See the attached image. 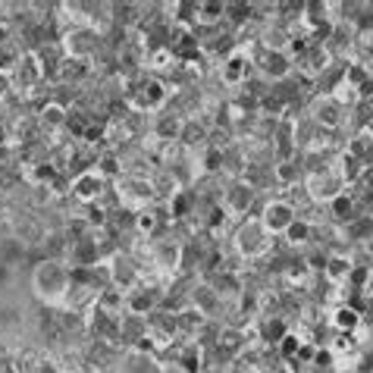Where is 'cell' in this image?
Instances as JSON below:
<instances>
[{"label": "cell", "mask_w": 373, "mask_h": 373, "mask_svg": "<svg viewBox=\"0 0 373 373\" xmlns=\"http://www.w3.org/2000/svg\"><path fill=\"white\" fill-rule=\"evenodd\" d=\"M242 345H245V336L242 333H232V329L220 333V348H226V352H238Z\"/></svg>", "instance_id": "cell-19"}, {"label": "cell", "mask_w": 373, "mask_h": 373, "mask_svg": "<svg viewBox=\"0 0 373 373\" xmlns=\"http://www.w3.org/2000/svg\"><path fill=\"white\" fill-rule=\"evenodd\" d=\"M223 79H226V82H232V85L245 79V57H229V60H226Z\"/></svg>", "instance_id": "cell-16"}, {"label": "cell", "mask_w": 373, "mask_h": 373, "mask_svg": "<svg viewBox=\"0 0 373 373\" xmlns=\"http://www.w3.org/2000/svg\"><path fill=\"white\" fill-rule=\"evenodd\" d=\"M260 66H264L276 82H283L285 75H289V69H292V60L285 54H279V50H273V54H267L264 60H260Z\"/></svg>", "instance_id": "cell-9"}, {"label": "cell", "mask_w": 373, "mask_h": 373, "mask_svg": "<svg viewBox=\"0 0 373 373\" xmlns=\"http://www.w3.org/2000/svg\"><path fill=\"white\" fill-rule=\"evenodd\" d=\"M301 348H305V345H301V339H298V336H295V333H289L283 342H279V352H283L285 358H292V354H295V358H298V352H301Z\"/></svg>", "instance_id": "cell-21"}, {"label": "cell", "mask_w": 373, "mask_h": 373, "mask_svg": "<svg viewBox=\"0 0 373 373\" xmlns=\"http://www.w3.org/2000/svg\"><path fill=\"white\" fill-rule=\"evenodd\" d=\"M135 226L142 236H154L157 232V213L154 211H138L135 213Z\"/></svg>", "instance_id": "cell-17"}, {"label": "cell", "mask_w": 373, "mask_h": 373, "mask_svg": "<svg viewBox=\"0 0 373 373\" xmlns=\"http://www.w3.org/2000/svg\"><path fill=\"white\" fill-rule=\"evenodd\" d=\"M35 289H38L41 298L60 301L63 295H69V289H73V270L63 267L60 260H54V258H44L35 267Z\"/></svg>", "instance_id": "cell-1"}, {"label": "cell", "mask_w": 373, "mask_h": 373, "mask_svg": "<svg viewBox=\"0 0 373 373\" xmlns=\"http://www.w3.org/2000/svg\"><path fill=\"white\" fill-rule=\"evenodd\" d=\"M226 19V3H198V26H217Z\"/></svg>", "instance_id": "cell-13"}, {"label": "cell", "mask_w": 373, "mask_h": 373, "mask_svg": "<svg viewBox=\"0 0 373 373\" xmlns=\"http://www.w3.org/2000/svg\"><path fill=\"white\" fill-rule=\"evenodd\" d=\"M7 41H10V28L0 26V44H7Z\"/></svg>", "instance_id": "cell-24"}, {"label": "cell", "mask_w": 373, "mask_h": 373, "mask_svg": "<svg viewBox=\"0 0 373 373\" xmlns=\"http://www.w3.org/2000/svg\"><path fill=\"white\" fill-rule=\"evenodd\" d=\"M311 195L317 198V201L333 204L339 195H345V191H342V179L336 176V173H317V176H311Z\"/></svg>", "instance_id": "cell-5"}, {"label": "cell", "mask_w": 373, "mask_h": 373, "mask_svg": "<svg viewBox=\"0 0 373 373\" xmlns=\"http://www.w3.org/2000/svg\"><path fill=\"white\" fill-rule=\"evenodd\" d=\"M170 207H173V217H185L191 207V191H179L176 198H170Z\"/></svg>", "instance_id": "cell-18"}, {"label": "cell", "mask_w": 373, "mask_h": 373, "mask_svg": "<svg viewBox=\"0 0 373 373\" xmlns=\"http://www.w3.org/2000/svg\"><path fill=\"white\" fill-rule=\"evenodd\" d=\"M7 283H10V264L0 260V285H7Z\"/></svg>", "instance_id": "cell-23"}, {"label": "cell", "mask_w": 373, "mask_h": 373, "mask_svg": "<svg viewBox=\"0 0 373 373\" xmlns=\"http://www.w3.org/2000/svg\"><path fill=\"white\" fill-rule=\"evenodd\" d=\"M354 207H358V204H354L348 195H339V198H336V201H333V217H336V223H354V220L361 217V213H354Z\"/></svg>", "instance_id": "cell-12"}, {"label": "cell", "mask_w": 373, "mask_h": 373, "mask_svg": "<svg viewBox=\"0 0 373 373\" xmlns=\"http://www.w3.org/2000/svg\"><path fill=\"white\" fill-rule=\"evenodd\" d=\"M358 323H361V311H358V307L342 305V307H336V311H333V326H336V329H342V333L358 329Z\"/></svg>", "instance_id": "cell-10"}, {"label": "cell", "mask_w": 373, "mask_h": 373, "mask_svg": "<svg viewBox=\"0 0 373 373\" xmlns=\"http://www.w3.org/2000/svg\"><path fill=\"white\" fill-rule=\"evenodd\" d=\"M285 242L289 245H307L311 242V223H307V220H295V223L285 229Z\"/></svg>", "instance_id": "cell-15"}, {"label": "cell", "mask_w": 373, "mask_h": 373, "mask_svg": "<svg viewBox=\"0 0 373 373\" xmlns=\"http://www.w3.org/2000/svg\"><path fill=\"white\" fill-rule=\"evenodd\" d=\"M154 258H157V264H163V267H176L182 251H179V245L173 242V238H163V242L154 245Z\"/></svg>", "instance_id": "cell-11"}, {"label": "cell", "mask_w": 373, "mask_h": 373, "mask_svg": "<svg viewBox=\"0 0 373 373\" xmlns=\"http://www.w3.org/2000/svg\"><path fill=\"white\" fill-rule=\"evenodd\" d=\"M238 251L248 254V258H260V254L270 251V236H267V226L260 220H248L238 229Z\"/></svg>", "instance_id": "cell-2"}, {"label": "cell", "mask_w": 373, "mask_h": 373, "mask_svg": "<svg viewBox=\"0 0 373 373\" xmlns=\"http://www.w3.org/2000/svg\"><path fill=\"white\" fill-rule=\"evenodd\" d=\"M314 116L323 122L326 129H336V126L345 119V113H342V104L336 101V97H323V101L317 104V113H314Z\"/></svg>", "instance_id": "cell-8"}, {"label": "cell", "mask_w": 373, "mask_h": 373, "mask_svg": "<svg viewBox=\"0 0 373 373\" xmlns=\"http://www.w3.org/2000/svg\"><path fill=\"white\" fill-rule=\"evenodd\" d=\"M182 135H185V142H189V144L204 142V126H195V122H191V126H185V129H182Z\"/></svg>", "instance_id": "cell-22"}, {"label": "cell", "mask_w": 373, "mask_h": 373, "mask_svg": "<svg viewBox=\"0 0 373 373\" xmlns=\"http://www.w3.org/2000/svg\"><path fill=\"white\" fill-rule=\"evenodd\" d=\"M132 101H135L138 107L154 110V107H160V104L166 101V91H163L160 82L148 79V82H138V85H135V95H132Z\"/></svg>", "instance_id": "cell-6"}, {"label": "cell", "mask_w": 373, "mask_h": 373, "mask_svg": "<svg viewBox=\"0 0 373 373\" xmlns=\"http://www.w3.org/2000/svg\"><path fill=\"white\" fill-rule=\"evenodd\" d=\"M285 336H289V333H285L283 320H270V323L264 326V339H267V342H283Z\"/></svg>", "instance_id": "cell-20"}, {"label": "cell", "mask_w": 373, "mask_h": 373, "mask_svg": "<svg viewBox=\"0 0 373 373\" xmlns=\"http://www.w3.org/2000/svg\"><path fill=\"white\" fill-rule=\"evenodd\" d=\"M223 204H226V211H232V213L248 211V204H251V185H248V182L229 185L226 195H223Z\"/></svg>", "instance_id": "cell-7"}, {"label": "cell", "mask_w": 373, "mask_h": 373, "mask_svg": "<svg viewBox=\"0 0 373 373\" xmlns=\"http://www.w3.org/2000/svg\"><path fill=\"white\" fill-rule=\"evenodd\" d=\"M295 207L292 204H285V201H270L267 204V211L264 217H260V223L267 226V232H285L289 226L295 223Z\"/></svg>", "instance_id": "cell-3"}, {"label": "cell", "mask_w": 373, "mask_h": 373, "mask_svg": "<svg viewBox=\"0 0 373 373\" xmlns=\"http://www.w3.org/2000/svg\"><path fill=\"white\" fill-rule=\"evenodd\" d=\"M323 270H326V276L333 279V283H348V279H352V260H345V258H329Z\"/></svg>", "instance_id": "cell-14"}, {"label": "cell", "mask_w": 373, "mask_h": 373, "mask_svg": "<svg viewBox=\"0 0 373 373\" xmlns=\"http://www.w3.org/2000/svg\"><path fill=\"white\" fill-rule=\"evenodd\" d=\"M101 191H104V176L97 170H85V173H79V176H75L73 195L79 198V201L95 204L97 198H101Z\"/></svg>", "instance_id": "cell-4"}]
</instances>
